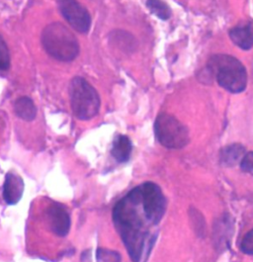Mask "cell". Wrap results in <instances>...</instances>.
Segmentation results:
<instances>
[{
  "label": "cell",
  "mask_w": 253,
  "mask_h": 262,
  "mask_svg": "<svg viewBox=\"0 0 253 262\" xmlns=\"http://www.w3.org/2000/svg\"><path fill=\"white\" fill-rule=\"evenodd\" d=\"M166 198L153 182H144L117 202L113 222L133 262H147L166 212Z\"/></svg>",
  "instance_id": "obj_1"
},
{
  "label": "cell",
  "mask_w": 253,
  "mask_h": 262,
  "mask_svg": "<svg viewBox=\"0 0 253 262\" xmlns=\"http://www.w3.org/2000/svg\"><path fill=\"white\" fill-rule=\"evenodd\" d=\"M209 73L216 77L219 85L231 93H240L247 85V73L245 67L238 58L219 54L209 59Z\"/></svg>",
  "instance_id": "obj_2"
},
{
  "label": "cell",
  "mask_w": 253,
  "mask_h": 262,
  "mask_svg": "<svg viewBox=\"0 0 253 262\" xmlns=\"http://www.w3.org/2000/svg\"><path fill=\"white\" fill-rule=\"evenodd\" d=\"M42 43L47 53L60 61H72L79 54L75 34L60 22H54L42 33Z\"/></svg>",
  "instance_id": "obj_3"
},
{
  "label": "cell",
  "mask_w": 253,
  "mask_h": 262,
  "mask_svg": "<svg viewBox=\"0 0 253 262\" xmlns=\"http://www.w3.org/2000/svg\"><path fill=\"white\" fill-rule=\"evenodd\" d=\"M72 109L78 120L87 121L96 116L100 109V98L87 80L75 77L70 85Z\"/></svg>",
  "instance_id": "obj_4"
},
{
  "label": "cell",
  "mask_w": 253,
  "mask_h": 262,
  "mask_svg": "<svg viewBox=\"0 0 253 262\" xmlns=\"http://www.w3.org/2000/svg\"><path fill=\"white\" fill-rule=\"evenodd\" d=\"M154 134L159 144L170 149L182 148L190 141L188 129L178 119L166 113H162L156 118Z\"/></svg>",
  "instance_id": "obj_5"
},
{
  "label": "cell",
  "mask_w": 253,
  "mask_h": 262,
  "mask_svg": "<svg viewBox=\"0 0 253 262\" xmlns=\"http://www.w3.org/2000/svg\"><path fill=\"white\" fill-rule=\"evenodd\" d=\"M60 13L78 33L87 34L91 27L89 12L77 0H58Z\"/></svg>",
  "instance_id": "obj_6"
},
{
  "label": "cell",
  "mask_w": 253,
  "mask_h": 262,
  "mask_svg": "<svg viewBox=\"0 0 253 262\" xmlns=\"http://www.w3.org/2000/svg\"><path fill=\"white\" fill-rule=\"evenodd\" d=\"M49 230L58 237L66 236L71 230V217L66 208L56 201H50L45 209Z\"/></svg>",
  "instance_id": "obj_7"
},
{
  "label": "cell",
  "mask_w": 253,
  "mask_h": 262,
  "mask_svg": "<svg viewBox=\"0 0 253 262\" xmlns=\"http://www.w3.org/2000/svg\"><path fill=\"white\" fill-rule=\"evenodd\" d=\"M24 181L22 177L14 171H9L3 183V200L8 205H16L21 199L24 193Z\"/></svg>",
  "instance_id": "obj_8"
},
{
  "label": "cell",
  "mask_w": 253,
  "mask_h": 262,
  "mask_svg": "<svg viewBox=\"0 0 253 262\" xmlns=\"http://www.w3.org/2000/svg\"><path fill=\"white\" fill-rule=\"evenodd\" d=\"M233 43L243 51H248L253 47V22L239 24L228 32Z\"/></svg>",
  "instance_id": "obj_9"
},
{
  "label": "cell",
  "mask_w": 253,
  "mask_h": 262,
  "mask_svg": "<svg viewBox=\"0 0 253 262\" xmlns=\"http://www.w3.org/2000/svg\"><path fill=\"white\" fill-rule=\"evenodd\" d=\"M132 150L133 145L131 140L125 135H119L113 142L111 155L117 162L125 163L131 159Z\"/></svg>",
  "instance_id": "obj_10"
},
{
  "label": "cell",
  "mask_w": 253,
  "mask_h": 262,
  "mask_svg": "<svg viewBox=\"0 0 253 262\" xmlns=\"http://www.w3.org/2000/svg\"><path fill=\"white\" fill-rule=\"evenodd\" d=\"M245 156V147L240 144H233L223 147L220 154L221 163L224 166H235Z\"/></svg>",
  "instance_id": "obj_11"
},
{
  "label": "cell",
  "mask_w": 253,
  "mask_h": 262,
  "mask_svg": "<svg viewBox=\"0 0 253 262\" xmlns=\"http://www.w3.org/2000/svg\"><path fill=\"white\" fill-rule=\"evenodd\" d=\"M14 111L17 116L27 122L33 121L37 115V108L35 104L30 98L26 96L20 97L16 100L14 103Z\"/></svg>",
  "instance_id": "obj_12"
},
{
  "label": "cell",
  "mask_w": 253,
  "mask_h": 262,
  "mask_svg": "<svg viewBox=\"0 0 253 262\" xmlns=\"http://www.w3.org/2000/svg\"><path fill=\"white\" fill-rule=\"evenodd\" d=\"M147 6L152 14L162 20H168L172 14L170 7L163 0H147Z\"/></svg>",
  "instance_id": "obj_13"
},
{
  "label": "cell",
  "mask_w": 253,
  "mask_h": 262,
  "mask_svg": "<svg viewBox=\"0 0 253 262\" xmlns=\"http://www.w3.org/2000/svg\"><path fill=\"white\" fill-rule=\"evenodd\" d=\"M10 67V55L7 45L0 36V71H6Z\"/></svg>",
  "instance_id": "obj_14"
},
{
  "label": "cell",
  "mask_w": 253,
  "mask_h": 262,
  "mask_svg": "<svg viewBox=\"0 0 253 262\" xmlns=\"http://www.w3.org/2000/svg\"><path fill=\"white\" fill-rule=\"evenodd\" d=\"M97 260L98 262H121V256L115 251L99 248L97 250Z\"/></svg>",
  "instance_id": "obj_15"
},
{
  "label": "cell",
  "mask_w": 253,
  "mask_h": 262,
  "mask_svg": "<svg viewBox=\"0 0 253 262\" xmlns=\"http://www.w3.org/2000/svg\"><path fill=\"white\" fill-rule=\"evenodd\" d=\"M240 249L243 253L253 255V229L244 235L240 244Z\"/></svg>",
  "instance_id": "obj_16"
},
{
  "label": "cell",
  "mask_w": 253,
  "mask_h": 262,
  "mask_svg": "<svg viewBox=\"0 0 253 262\" xmlns=\"http://www.w3.org/2000/svg\"><path fill=\"white\" fill-rule=\"evenodd\" d=\"M240 168L243 172L249 173L253 176V151L245 154V156L240 161Z\"/></svg>",
  "instance_id": "obj_17"
}]
</instances>
